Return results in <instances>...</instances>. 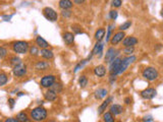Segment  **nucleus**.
<instances>
[{
    "label": "nucleus",
    "mask_w": 163,
    "mask_h": 122,
    "mask_svg": "<svg viewBox=\"0 0 163 122\" xmlns=\"http://www.w3.org/2000/svg\"><path fill=\"white\" fill-rule=\"evenodd\" d=\"M12 50L16 54H26L28 50L30 49L29 43L26 41H15L11 44Z\"/></svg>",
    "instance_id": "obj_2"
},
{
    "label": "nucleus",
    "mask_w": 163,
    "mask_h": 122,
    "mask_svg": "<svg viewBox=\"0 0 163 122\" xmlns=\"http://www.w3.org/2000/svg\"><path fill=\"white\" fill-rule=\"evenodd\" d=\"M36 44L38 45V47L41 49H48V47H49V43L47 42L45 39H43L41 36H38L36 38Z\"/></svg>",
    "instance_id": "obj_20"
},
{
    "label": "nucleus",
    "mask_w": 163,
    "mask_h": 122,
    "mask_svg": "<svg viewBox=\"0 0 163 122\" xmlns=\"http://www.w3.org/2000/svg\"><path fill=\"white\" fill-rule=\"evenodd\" d=\"M162 65H163V61H162Z\"/></svg>",
    "instance_id": "obj_49"
},
{
    "label": "nucleus",
    "mask_w": 163,
    "mask_h": 122,
    "mask_svg": "<svg viewBox=\"0 0 163 122\" xmlns=\"http://www.w3.org/2000/svg\"><path fill=\"white\" fill-rule=\"evenodd\" d=\"M104 45H105V43L102 42V41H97L91 53H92L93 55H97V56L100 58V57L102 56L103 49H104Z\"/></svg>",
    "instance_id": "obj_11"
},
{
    "label": "nucleus",
    "mask_w": 163,
    "mask_h": 122,
    "mask_svg": "<svg viewBox=\"0 0 163 122\" xmlns=\"http://www.w3.org/2000/svg\"><path fill=\"white\" fill-rule=\"evenodd\" d=\"M125 32H121V31H119V32H117V33H115L114 35H113L112 37H111V39H110V44L112 45V46H115V45H117L118 43H120L121 41L125 39Z\"/></svg>",
    "instance_id": "obj_10"
},
{
    "label": "nucleus",
    "mask_w": 163,
    "mask_h": 122,
    "mask_svg": "<svg viewBox=\"0 0 163 122\" xmlns=\"http://www.w3.org/2000/svg\"><path fill=\"white\" fill-rule=\"evenodd\" d=\"M8 104H9L10 109H13L14 105H15V100H14V99H12V98H9V99H8Z\"/></svg>",
    "instance_id": "obj_40"
},
{
    "label": "nucleus",
    "mask_w": 163,
    "mask_h": 122,
    "mask_svg": "<svg viewBox=\"0 0 163 122\" xmlns=\"http://www.w3.org/2000/svg\"><path fill=\"white\" fill-rule=\"evenodd\" d=\"M79 84L82 89L86 88L87 84H88V77L86 75H82L81 77L79 78Z\"/></svg>",
    "instance_id": "obj_29"
},
{
    "label": "nucleus",
    "mask_w": 163,
    "mask_h": 122,
    "mask_svg": "<svg viewBox=\"0 0 163 122\" xmlns=\"http://www.w3.org/2000/svg\"><path fill=\"white\" fill-rule=\"evenodd\" d=\"M157 95V91L154 88H148L141 92V97L145 100H152Z\"/></svg>",
    "instance_id": "obj_9"
},
{
    "label": "nucleus",
    "mask_w": 163,
    "mask_h": 122,
    "mask_svg": "<svg viewBox=\"0 0 163 122\" xmlns=\"http://www.w3.org/2000/svg\"><path fill=\"white\" fill-rule=\"evenodd\" d=\"M6 55H7V50L4 47L0 46V59H3Z\"/></svg>",
    "instance_id": "obj_39"
},
{
    "label": "nucleus",
    "mask_w": 163,
    "mask_h": 122,
    "mask_svg": "<svg viewBox=\"0 0 163 122\" xmlns=\"http://www.w3.org/2000/svg\"><path fill=\"white\" fill-rule=\"evenodd\" d=\"M56 80V77L53 74H47V75H44L40 80V84L42 88L44 89H49Z\"/></svg>",
    "instance_id": "obj_6"
},
{
    "label": "nucleus",
    "mask_w": 163,
    "mask_h": 122,
    "mask_svg": "<svg viewBox=\"0 0 163 122\" xmlns=\"http://www.w3.org/2000/svg\"><path fill=\"white\" fill-rule=\"evenodd\" d=\"M29 50H30V54L32 55V56H38V55L40 54V51H39L38 47H36V46L30 47Z\"/></svg>",
    "instance_id": "obj_33"
},
{
    "label": "nucleus",
    "mask_w": 163,
    "mask_h": 122,
    "mask_svg": "<svg viewBox=\"0 0 163 122\" xmlns=\"http://www.w3.org/2000/svg\"><path fill=\"white\" fill-rule=\"evenodd\" d=\"M4 122H20L17 120V118H13V117H10V118H7L5 119V121Z\"/></svg>",
    "instance_id": "obj_42"
},
{
    "label": "nucleus",
    "mask_w": 163,
    "mask_h": 122,
    "mask_svg": "<svg viewBox=\"0 0 163 122\" xmlns=\"http://www.w3.org/2000/svg\"><path fill=\"white\" fill-rule=\"evenodd\" d=\"M48 116V112L47 110L44 108V107H36L33 110H31L30 112V117L32 120H34L35 122H41L44 121L45 119Z\"/></svg>",
    "instance_id": "obj_1"
},
{
    "label": "nucleus",
    "mask_w": 163,
    "mask_h": 122,
    "mask_svg": "<svg viewBox=\"0 0 163 122\" xmlns=\"http://www.w3.org/2000/svg\"><path fill=\"white\" fill-rule=\"evenodd\" d=\"M107 95H108V91H107L106 89L100 88L95 92L94 97H95L96 100H102V99H104Z\"/></svg>",
    "instance_id": "obj_17"
},
{
    "label": "nucleus",
    "mask_w": 163,
    "mask_h": 122,
    "mask_svg": "<svg viewBox=\"0 0 163 122\" xmlns=\"http://www.w3.org/2000/svg\"><path fill=\"white\" fill-rule=\"evenodd\" d=\"M2 17H3V20H9L10 18L12 17V15H3Z\"/></svg>",
    "instance_id": "obj_46"
},
{
    "label": "nucleus",
    "mask_w": 163,
    "mask_h": 122,
    "mask_svg": "<svg viewBox=\"0 0 163 122\" xmlns=\"http://www.w3.org/2000/svg\"><path fill=\"white\" fill-rule=\"evenodd\" d=\"M117 16H118V12L116 11V10H110L109 11V17L111 18L112 20H115L117 18Z\"/></svg>",
    "instance_id": "obj_36"
},
{
    "label": "nucleus",
    "mask_w": 163,
    "mask_h": 122,
    "mask_svg": "<svg viewBox=\"0 0 163 122\" xmlns=\"http://www.w3.org/2000/svg\"><path fill=\"white\" fill-rule=\"evenodd\" d=\"M119 54H120V51L115 49L114 47H110V48H108L106 54H105V62L110 64L114 59H116L118 57Z\"/></svg>",
    "instance_id": "obj_5"
},
{
    "label": "nucleus",
    "mask_w": 163,
    "mask_h": 122,
    "mask_svg": "<svg viewBox=\"0 0 163 122\" xmlns=\"http://www.w3.org/2000/svg\"><path fill=\"white\" fill-rule=\"evenodd\" d=\"M71 29H73V34H76V35L83 34V30H82L81 26H71Z\"/></svg>",
    "instance_id": "obj_37"
},
{
    "label": "nucleus",
    "mask_w": 163,
    "mask_h": 122,
    "mask_svg": "<svg viewBox=\"0 0 163 122\" xmlns=\"http://www.w3.org/2000/svg\"><path fill=\"white\" fill-rule=\"evenodd\" d=\"M132 26V22L131 20H127V22H125L122 24H120L118 28L119 31H121V32H125V31H127V29H129Z\"/></svg>",
    "instance_id": "obj_28"
},
{
    "label": "nucleus",
    "mask_w": 163,
    "mask_h": 122,
    "mask_svg": "<svg viewBox=\"0 0 163 122\" xmlns=\"http://www.w3.org/2000/svg\"><path fill=\"white\" fill-rule=\"evenodd\" d=\"M71 14H73V11L69 9H63L62 11H61V15L63 16V17L65 18H69L71 16Z\"/></svg>",
    "instance_id": "obj_35"
},
{
    "label": "nucleus",
    "mask_w": 163,
    "mask_h": 122,
    "mask_svg": "<svg viewBox=\"0 0 163 122\" xmlns=\"http://www.w3.org/2000/svg\"><path fill=\"white\" fill-rule=\"evenodd\" d=\"M16 118L20 122H29V116L24 111H22V112L18 113Z\"/></svg>",
    "instance_id": "obj_26"
},
{
    "label": "nucleus",
    "mask_w": 163,
    "mask_h": 122,
    "mask_svg": "<svg viewBox=\"0 0 163 122\" xmlns=\"http://www.w3.org/2000/svg\"><path fill=\"white\" fill-rule=\"evenodd\" d=\"M114 24H109L108 26H107V34H106V43L109 42L111 39V37H112V31L113 29H114Z\"/></svg>",
    "instance_id": "obj_27"
},
{
    "label": "nucleus",
    "mask_w": 163,
    "mask_h": 122,
    "mask_svg": "<svg viewBox=\"0 0 163 122\" xmlns=\"http://www.w3.org/2000/svg\"><path fill=\"white\" fill-rule=\"evenodd\" d=\"M7 82H8L7 74L4 73V72H1V73H0V86H5V84H7Z\"/></svg>",
    "instance_id": "obj_30"
},
{
    "label": "nucleus",
    "mask_w": 163,
    "mask_h": 122,
    "mask_svg": "<svg viewBox=\"0 0 163 122\" xmlns=\"http://www.w3.org/2000/svg\"><path fill=\"white\" fill-rule=\"evenodd\" d=\"M43 14H44L45 17L48 20H50V22H56V20H58V14H57V12L51 7H45L44 9H43Z\"/></svg>",
    "instance_id": "obj_8"
},
{
    "label": "nucleus",
    "mask_w": 163,
    "mask_h": 122,
    "mask_svg": "<svg viewBox=\"0 0 163 122\" xmlns=\"http://www.w3.org/2000/svg\"><path fill=\"white\" fill-rule=\"evenodd\" d=\"M0 122H1V121H0Z\"/></svg>",
    "instance_id": "obj_50"
},
{
    "label": "nucleus",
    "mask_w": 163,
    "mask_h": 122,
    "mask_svg": "<svg viewBox=\"0 0 163 122\" xmlns=\"http://www.w3.org/2000/svg\"><path fill=\"white\" fill-rule=\"evenodd\" d=\"M160 14H161V16H162V18H163V7L161 8V11H160Z\"/></svg>",
    "instance_id": "obj_48"
},
{
    "label": "nucleus",
    "mask_w": 163,
    "mask_h": 122,
    "mask_svg": "<svg viewBox=\"0 0 163 122\" xmlns=\"http://www.w3.org/2000/svg\"><path fill=\"white\" fill-rule=\"evenodd\" d=\"M10 65L12 66V67H14L15 65H17V64L22 63V59L20 58V57H16V56H13L10 58Z\"/></svg>",
    "instance_id": "obj_31"
},
{
    "label": "nucleus",
    "mask_w": 163,
    "mask_h": 122,
    "mask_svg": "<svg viewBox=\"0 0 163 122\" xmlns=\"http://www.w3.org/2000/svg\"><path fill=\"white\" fill-rule=\"evenodd\" d=\"M87 62H88V59H85V60H82L79 64H77V66H76L75 69H73V72H77L78 70H80L82 67H84V65L87 63Z\"/></svg>",
    "instance_id": "obj_34"
},
{
    "label": "nucleus",
    "mask_w": 163,
    "mask_h": 122,
    "mask_svg": "<svg viewBox=\"0 0 163 122\" xmlns=\"http://www.w3.org/2000/svg\"><path fill=\"white\" fill-rule=\"evenodd\" d=\"M137 60V57L135 55H131V56L125 57V58L121 59V63L119 65V68L116 72V75H119V74H122L123 72H125V70L129 68V66L131 64H133L134 62Z\"/></svg>",
    "instance_id": "obj_4"
},
{
    "label": "nucleus",
    "mask_w": 163,
    "mask_h": 122,
    "mask_svg": "<svg viewBox=\"0 0 163 122\" xmlns=\"http://www.w3.org/2000/svg\"><path fill=\"white\" fill-rule=\"evenodd\" d=\"M113 101V97L112 96H110V97H108V98L106 99V100L104 101V102L102 103V104L99 106V108H98V114H103V113L105 112V110H106V108L107 107L110 105V103L112 102Z\"/></svg>",
    "instance_id": "obj_14"
},
{
    "label": "nucleus",
    "mask_w": 163,
    "mask_h": 122,
    "mask_svg": "<svg viewBox=\"0 0 163 122\" xmlns=\"http://www.w3.org/2000/svg\"><path fill=\"white\" fill-rule=\"evenodd\" d=\"M131 98H129V97H127V98H125V104H127V105H129V104H131Z\"/></svg>",
    "instance_id": "obj_45"
},
{
    "label": "nucleus",
    "mask_w": 163,
    "mask_h": 122,
    "mask_svg": "<svg viewBox=\"0 0 163 122\" xmlns=\"http://www.w3.org/2000/svg\"><path fill=\"white\" fill-rule=\"evenodd\" d=\"M40 54H41V56H42L43 58L47 59V60H50V59H52L53 56H54L53 52L51 50H49V49H41Z\"/></svg>",
    "instance_id": "obj_22"
},
{
    "label": "nucleus",
    "mask_w": 163,
    "mask_h": 122,
    "mask_svg": "<svg viewBox=\"0 0 163 122\" xmlns=\"http://www.w3.org/2000/svg\"><path fill=\"white\" fill-rule=\"evenodd\" d=\"M123 54L127 55V56H131L135 52V47H125V49L122 50Z\"/></svg>",
    "instance_id": "obj_32"
},
{
    "label": "nucleus",
    "mask_w": 163,
    "mask_h": 122,
    "mask_svg": "<svg viewBox=\"0 0 163 122\" xmlns=\"http://www.w3.org/2000/svg\"><path fill=\"white\" fill-rule=\"evenodd\" d=\"M105 33H106L105 29H103V28L98 29V30L96 31V33H95V36H94L95 40L96 41H102L105 37Z\"/></svg>",
    "instance_id": "obj_23"
},
{
    "label": "nucleus",
    "mask_w": 163,
    "mask_h": 122,
    "mask_svg": "<svg viewBox=\"0 0 163 122\" xmlns=\"http://www.w3.org/2000/svg\"><path fill=\"white\" fill-rule=\"evenodd\" d=\"M49 89H50V90H52L53 92H55L56 94H59V93L62 92L63 86H62V84H60V82H55L54 84H53Z\"/></svg>",
    "instance_id": "obj_24"
},
{
    "label": "nucleus",
    "mask_w": 163,
    "mask_h": 122,
    "mask_svg": "<svg viewBox=\"0 0 163 122\" xmlns=\"http://www.w3.org/2000/svg\"><path fill=\"white\" fill-rule=\"evenodd\" d=\"M59 7L61 9H71V7L73 6V2L71 0H60L59 1Z\"/></svg>",
    "instance_id": "obj_21"
},
{
    "label": "nucleus",
    "mask_w": 163,
    "mask_h": 122,
    "mask_svg": "<svg viewBox=\"0 0 163 122\" xmlns=\"http://www.w3.org/2000/svg\"><path fill=\"white\" fill-rule=\"evenodd\" d=\"M94 73L98 77H104L106 75V67L104 65H98L94 68Z\"/></svg>",
    "instance_id": "obj_16"
},
{
    "label": "nucleus",
    "mask_w": 163,
    "mask_h": 122,
    "mask_svg": "<svg viewBox=\"0 0 163 122\" xmlns=\"http://www.w3.org/2000/svg\"><path fill=\"white\" fill-rule=\"evenodd\" d=\"M62 37H63V41L65 42V44L71 45L75 42V34H73V33L65 32L64 34L62 35Z\"/></svg>",
    "instance_id": "obj_18"
},
{
    "label": "nucleus",
    "mask_w": 163,
    "mask_h": 122,
    "mask_svg": "<svg viewBox=\"0 0 163 122\" xmlns=\"http://www.w3.org/2000/svg\"><path fill=\"white\" fill-rule=\"evenodd\" d=\"M44 98H45V100L49 101V102H53V101H55L57 99V94L55 92H53L52 90H50V89H49L48 91H46V92H45Z\"/></svg>",
    "instance_id": "obj_19"
},
{
    "label": "nucleus",
    "mask_w": 163,
    "mask_h": 122,
    "mask_svg": "<svg viewBox=\"0 0 163 122\" xmlns=\"http://www.w3.org/2000/svg\"><path fill=\"white\" fill-rule=\"evenodd\" d=\"M138 43H139V40L134 36L125 37V39L122 40V45L125 47H135Z\"/></svg>",
    "instance_id": "obj_12"
},
{
    "label": "nucleus",
    "mask_w": 163,
    "mask_h": 122,
    "mask_svg": "<svg viewBox=\"0 0 163 122\" xmlns=\"http://www.w3.org/2000/svg\"><path fill=\"white\" fill-rule=\"evenodd\" d=\"M85 1H86V0H73V3H76V4H82V3H84Z\"/></svg>",
    "instance_id": "obj_44"
},
{
    "label": "nucleus",
    "mask_w": 163,
    "mask_h": 122,
    "mask_svg": "<svg viewBox=\"0 0 163 122\" xmlns=\"http://www.w3.org/2000/svg\"><path fill=\"white\" fill-rule=\"evenodd\" d=\"M103 121L104 122H115V118H114V115H112L110 112H104L103 113Z\"/></svg>",
    "instance_id": "obj_25"
},
{
    "label": "nucleus",
    "mask_w": 163,
    "mask_h": 122,
    "mask_svg": "<svg viewBox=\"0 0 163 122\" xmlns=\"http://www.w3.org/2000/svg\"><path fill=\"white\" fill-rule=\"evenodd\" d=\"M121 4H122V1H121V0H112V2H111V6L115 8L120 7Z\"/></svg>",
    "instance_id": "obj_38"
},
{
    "label": "nucleus",
    "mask_w": 163,
    "mask_h": 122,
    "mask_svg": "<svg viewBox=\"0 0 163 122\" xmlns=\"http://www.w3.org/2000/svg\"><path fill=\"white\" fill-rule=\"evenodd\" d=\"M24 93H22V92L17 93V96H18V97H22V96H24Z\"/></svg>",
    "instance_id": "obj_47"
},
{
    "label": "nucleus",
    "mask_w": 163,
    "mask_h": 122,
    "mask_svg": "<svg viewBox=\"0 0 163 122\" xmlns=\"http://www.w3.org/2000/svg\"><path fill=\"white\" fill-rule=\"evenodd\" d=\"M115 80H116V75H110V77H109V82H110V84H113Z\"/></svg>",
    "instance_id": "obj_43"
},
{
    "label": "nucleus",
    "mask_w": 163,
    "mask_h": 122,
    "mask_svg": "<svg viewBox=\"0 0 163 122\" xmlns=\"http://www.w3.org/2000/svg\"><path fill=\"white\" fill-rule=\"evenodd\" d=\"M35 68L39 71H45L50 68V63L48 61H38L35 65Z\"/></svg>",
    "instance_id": "obj_15"
},
{
    "label": "nucleus",
    "mask_w": 163,
    "mask_h": 122,
    "mask_svg": "<svg viewBox=\"0 0 163 122\" xmlns=\"http://www.w3.org/2000/svg\"><path fill=\"white\" fill-rule=\"evenodd\" d=\"M27 71H28L27 65L24 63H22V62L17 64V65H15L13 67V69H12V73L16 77H22V76H24L27 74Z\"/></svg>",
    "instance_id": "obj_7"
},
{
    "label": "nucleus",
    "mask_w": 163,
    "mask_h": 122,
    "mask_svg": "<svg viewBox=\"0 0 163 122\" xmlns=\"http://www.w3.org/2000/svg\"><path fill=\"white\" fill-rule=\"evenodd\" d=\"M142 75H143V77L145 78V79L149 80V82H154V80L157 79L158 76H159V72H158V70L156 69L155 67L148 66V67H146L145 69L143 70Z\"/></svg>",
    "instance_id": "obj_3"
},
{
    "label": "nucleus",
    "mask_w": 163,
    "mask_h": 122,
    "mask_svg": "<svg viewBox=\"0 0 163 122\" xmlns=\"http://www.w3.org/2000/svg\"><path fill=\"white\" fill-rule=\"evenodd\" d=\"M109 112L112 115H114V116L120 115L121 113L123 112V107L119 104H113V105H111L110 108H109Z\"/></svg>",
    "instance_id": "obj_13"
},
{
    "label": "nucleus",
    "mask_w": 163,
    "mask_h": 122,
    "mask_svg": "<svg viewBox=\"0 0 163 122\" xmlns=\"http://www.w3.org/2000/svg\"><path fill=\"white\" fill-rule=\"evenodd\" d=\"M143 121L144 122H152L153 121V117L151 116V115H148V116H145L143 118Z\"/></svg>",
    "instance_id": "obj_41"
}]
</instances>
